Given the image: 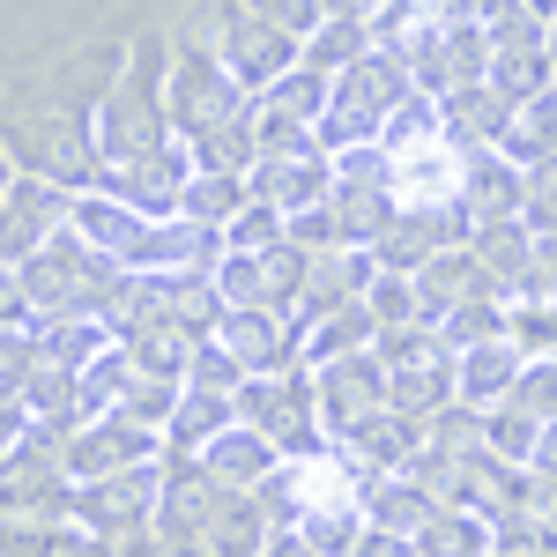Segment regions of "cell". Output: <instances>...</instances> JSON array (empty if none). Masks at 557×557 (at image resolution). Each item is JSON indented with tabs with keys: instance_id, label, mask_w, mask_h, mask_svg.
I'll use <instances>...</instances> for the list:
<instances>
[{
	"instance_id": "cell-1",
	"label": "cell",
	"mask_w": 557,
	"mask_h": 557,
	"mask_svg": "<svg viewBox=\"0 0 557 557\" xmlns=\"http://www.w3.org/2000/svg\"><path fill=\"white\" fill-rule=\"evenodd\" d=\"M15 283H23L30 320H60V312H104V305L120 298V283H127V260L97 253L89 238L60 231V238H45L38 253L15 268Z\"/></svg>"
},
{
	"instance_id": "cell-2",
	"label": "cell",
	"mask_w": 557,
	"mask_h": 557,
	"mask_svg": "<svg viewBox=\"0 0 557 557\" xmlns=\"http://www.w3.org/2000/svg\"><path fill=\"white\" fill-rule=\"evenodd\" d=\"M409 67H401V52H386V45H372L364 60H349L343 75H335V97H327V112H320V149L335 157V149H364V141H380L386 112L409 97Z\"/></svg>"
},
{
	"instance_id": "cell-3",
	"label": "cell",
	"mask_w": 557,
	"mask_h": 557,
	"mask_svg": "<svg viewBox=\"0 0 557 557\" xmlns=\"http://www.w3.org/2000/svg\"><path fill=\"white\" fill-rule=\"evenodd\" d=\"M253 97L238 89V75L223 67L215 45H178V60L164 67V120H172L178 141H201L209 127L238 120Z\"/></svg>"
},
{
	"instance_id": "cell-4",
	"label": "cell",
	"mask_w": 557,
	"mask_h": 557,
	"mask_svg": "<svg viewBox=\"0 0 557 557\" xmlns=\"http://www.w3.org/2000/svg\"><path fill=\"white\" fill-rule=\"evenodd\" d=\"M172 141V120H164V83H149L141 67L120 75V89L89 112V149H97V164L104 172H120L134 157H149V149H164Z\"/></svg>"
},
{
	"instance_id": "cell-5",
	"label": "cell",
	"mask_w": 557,
	"mask_h": 557,
	"mask_svg": "<svg viewBox=\"0 0 557 557\" xmlns=\"http://www.w3.org/2000/svg\"><path fill=\"white\" fill-rule=\"evenodd\" d=\"M231 401H238V424H253L260 438H275L283 454H320V446H327L320 409H312V372H305V364H290V372H253Z\"/></svg>"
},
{
	"instance_id": "cell-6",
	"label": "cell",
	"mask_w": 557,
	"mask_h": 557,
	"mask_svg": "<svg viewBox=\"0 0 557 557\" xmlns=\"http://www.w3.org/2000/svg\"><path fill=\"white\" fill-rule=\"evenodd\" d=\"M157 491H164V461H141V469H120V475L67 483V513L83 520L97 543H112V535H141V528H149Z\"/></svg>"
},
{
	"instance_id": "cell-7",
	"label": "cell",
	"mask_w": 557,
	"mask_h": 557,
	"mask_svg": "<svg viewBox=\"0 0 557 557\" xmlns=\"http://www.w3.org/2000/svg\"><path fill=\"white\" fill-rule=\"evenodd\" d=\"M157 446H164V431L141 424V417H127V409L83 417V424L67 431V446H60V475H67V483H89V475L141 469V461H157Z\"/></svg>"
},
{
	"instance_id": "cell-8",
	"label": "cell",
	"mask_w": 557,
	"mask_h": 557,
	"mask_svg": "<svg viewBox=\"0 0 557 557\" xmlns=\"http://www.w3.org/2000/svg\"><path fill=\"white\" fill-rule=\"evenodd\" d=\"M67 215H75V186H67V178H52V172L15 178V186H8V201H0V260H8V268H23L45 238H60V231H67Z\"/></svg>"
},
{
	"instance_id": "cell-9",
	"label": "cell",
	"mask_w": 557,
	"mask_h": 557,
	"mask_svg": "<svg viewBox=\"0 0 557 557\" xmlns=\"http://www.w3.org/2000/svg\"><path fill=\"white\" fill-rule=\"evenodd\" d=\"M335 215H343V246H372L394 215V186H386V149L364 141V149H335Z\"/></svg>"
},
{
	"instance_id": "cell-10",
	"label": "cell",
	"mask_w": 557,
	"mask_h": 557,
	"mask_svg": "<svg viewBox=\"0 0 557 557\" xmlns=\"http://www.w3.org/2000/svg\"><path fill=\"white\" fill-rule=\"evenodd\" d=\"M312 372V409H320V431L335 438L357 417L386 409V364L380 349H349V357H327V364H305Z\"/></svg>"
},
{
	"instance_id": "cell-11",
	"label": "cell",
	"mask_w": 557,
	"mask_h": 557,
	"mask_svg": "<svg viewBox=\"0 0 557 557\" xmlns=\"http://www.w3.org/2000/svg\"><path fill=\"white\" fill-rule=\"evenodd\" d=\"M215 52H223V67L238 75V89H246V97H260L275 75H290V67H298V38H290L283 23H268L260 8H231V15H223Z\"/></svg>"
},
{
	"instance_id": "cell-12",
	"label": "cell",
	"mask_w": 557,
	"mask_h": 557,
	"mask_svg": "<svg viewBox=\"0 0 557 557\" xmlns=\"http://www.w3.org/2000/svg\"><path fill=\"white\" fill-rule=\"evenodd\" d=\"M186 178H194V141H164V149H149V157H134V164H120V172H104V186L127 201V209H141L149 223H164V215H178V201H186Z\"/></svg>"
},
{
	"instance_id": "cell-13",
	"label": "cell",
	"mask_w": 557,
	"mask_h": 557,
	"mask_svg": "<svg viewBox=\"0 0 557 557\" xmlns=\"http://www.w3.org/2000/svg\"><path fill=\"white\" fill-rule=\"evenodd\" d=\"M209 343L231 349V357L246 364V380H253V372H290V364H298V320H290V312H260V305H223Z\"/></svg>"
},
{
	"instance_id": "cell-14",
	"label": "cell",
	"mask_w": 557,
	"mask_h": 557,
	"mask_svg": "<svg viewBox=\"0 0 557 557\" xmlns=\"http://www.w3.org/2000/svg\"><path fill=\"white\" fill-rule=\"evenodd\" d=\"M424 446V417H409V409H372V417H357L349 431H335V454H343L349 469L364 475H394V469H409V454Z\"/></svg>"
},
{
	"instance_id": "cell-15",
	"label": "cell",
	"mask_w": 557,
	"mask_h": 557,
	"mask_svg": "<svg viewBox=\"0 0 557 557\" xmlns=\"http://www.w3.org/2000/svg\"><path fill=\"white\" fill-rule=\"evenodd\" d=\"M386 186H394V209H454L461 201V149L446 134H431L417 149L386 157Z\"/></svg>"
},
{
	"instance_id": "cell-16",
	"label": "cell",
	"mask_w": 557,
	"mask_h": 557,
	"mask_svg": "<svg viewBox=\"0 0 557 557\" xmlns=\"http://www.w3.org/2000/svg\"><path fill=\"white\" fill-rule=\"evenodd\" d=\"M215 260H223V231L194 223V215H164L141 231L127 268L134 275H215Z\"/></svg>"
},
{
	"instance_id": "cell-17",
	"label": "cell",
	"mask_w": 557,
	"mask_h": 557,
	"mask_svg": "<svg viewBox=\"0 0 557 557\" xmlns=\"http://www.w3.org/2000/svg\"><path fill=\"white\" fill-rule=\"evenodd\" d=\"M520 201H528V172L498 141H469L461 149V209L491 223V215H520Z\"/></svg>"
},
{
	"instance_id": "cell-18",
	"label": "cell",
	"mask_w": 557,
	"mask_h": 557,
	"mask_svg": "<svg viewBox=\"0 0 557 557\" xmlns=\"http://www.w3.org/2000/svg\"><path fill=\"white\" fill-rule=\"evenodd\" d=\"M260 201H275L283 215L312 209V201H327L335 194V164H327V149H305V157H260L253 172H246Z\"/></svg>"
},
{
	"instance_id": "cell-19",
	"label": "cell",
	"mask_w": 557,
	"mask_h": 557,
	"mask_svg": "<svg viewBox=\"0 0 557 557\" xmlns=\"http://www.w3.org/2000/svg\"><path fill=\"white\" fill-rule=\"evenodd\" d=\"M67 231L75 238H89L97 253H112V260H134V246H141V231H149V215L127 209L112 186H83L75 194V215H67Z\"/></svg>"
},
{
	"instance_id": "cell-20",
	"label": "cell",
	"mask_w": 557,
	"mask_h": 557,
	"mask_svg": "<svg viewBox=\"0 0 557 557\" xmlns=\"http://www.w3.org/2000/svg\"><path fill=\"white\" fill-rule=\"evenodd\" d=\"M275 461H283V446L260 438L253 424H231V431H215L209 446H201V469H209L223 491H260V483L275 475Z\"/></svg>"
},
{
	"instance_id": "cell-21",
	"label": "cell",
	"mask_w": 557,
	"mask_h": 557,
	"mask_svg": "<svg viewBox=\"0 0 557 557\" xmlns=\"http://www.w3.org/2000/svg\"><path fill=\"white\" fill-rule=\"evenodd\" d=\"M520 364H528V349L506 343V335H491V343H475V349H454V394H461L469 409H491V401L513 394Z\"/></svg>"
},
{
	"instance_id": "cell-22",
	"label": "cell",
	"mask_w": 557,
	"mask_h": 557,
	"mask_svg": "<svg viewBox=\"0 0 557 557\" xmlns=\"http://www.w3.org/2000/svg\"><path fill=\"white\" fill-rule=\"evenodd\" d=\"M409 283H417V320H424V327H438V320H446V312H454V305L483 283V268H475L469 238H461V246H438V253H431Z\"/></svg>"
},
{
	"instance_id": "cell-23",
	"label": "cell",
	"mask_w": 557,
	"mask_h": 557,
	"mask_svg": "<svg viewBox=\"0 0 557 557\" xmlns=\"http://www.w3.org/2000/svg\"><path fill=\"white\" fill-rule=\"evenodd\" d=\"M469 253H475V268H483L491 283H506V298H513V283L535 268V231H528V215H491V223H469Z\"/></svg>"
},
{
	"instance_id": "cell-24",
	"label": "cell",
	"mask_w": 557,
	"mask_h": 557,
	"mask_svg": "<svg viewBox=\"0 0 557 557\" xmlns=\"http://www.w3.org/2000/svg\"><path fill=\"white\" fill-rule=\"evenodd\" d=\"M417 557H498V520L475 506H438V513L409 535Z\"/></svg>"
},
{
	"instance_id": "cell-25",
	"label": "cell",
	"mask_w": 557,
	"mask_h": 557,
	"mask_svg": "<svg viewBox=\"0 0 557 557\" xmlns=\"http://www.w3.org/2000/svg\"><path fill=\"white\" fill-rule=\"evenodd\" d=\"M431 513H438V498H431L409 469L372 475V483H364V520H372V528H386V535H417Z\"/></svg>"
},
{
	"instance_id": "cell-26",
	"label": "cell",
	"mask_w": 557,
	"mask_h": 557,
	"mask_svg": "<svg viewBox=\"0 0 557 557\" xmlns=\"http://www.w3.org/2000/svg\"><path fill=\"white\" fill-rule=\"evenodd\" d=\"M372 335H380L372 305L349 298V305H335V312H320V320H305L298 364H327V357H349V349H372Z\"/></svg>"
},
{
	"instance_id": "cell-27",
	"label": "cell",
	"mask_w": 557,
	"mask_h": 557,
	"mask_svg": "<svg viewBox=\"0 0 557 557\" xmlns=\"http://www.w3.org/2000/svg\"><path fill=\"white\" fill-rule=\"evenodd\" d=\"M231 424H238V401H231L223 386H194L186 380L172 424H164V446H172V454H201L215 431H231Z\"/></svg>"
},
{
	"instance_id": "cell-28",
	"label": "cell",
	"mask_w": 557,
	"mask_h": 557,
	"mask_svg": "<svg viewBox=\"0 0 557 557\" xmlns=\"http://www.w3.org/2000/svg\"><path fill=\"white\" fill-rule=\"evenodd\" d=\"M498 149L513 157L520 172H535V164H557V97H550V89H543V97H528L513 120H506Z\"/></svg>"
},
{
	"instance_id": "cell-29",
	"label": "cell",
	"mask_w": 557,
	"mask_h": 557,
	"mask_svg": "<svg viewBox=\"0 0 557 557\" xmlns=\"http://www.w3.org/2000/svg\"><path fill=\"white\" fill-rule=\"evenodd\" d=\"M491 335H506V283L483 275L469 298L438 320V343H446V349H475V343H491Z\"/></svg>"
},
{
	"instance_id": "cell-30",
	"label": "cell",
	"mask_w": 557,
	"mask_h": 557,
	"mask_svg": "<svg viewBox=\"0 0 557 557\" xmlns=\"http://www.w3.org/2000/svg\"><path fill=\"white\" fill-rule=\"evenodd\" d=\"M38 335H45V349H52L60 364H75V372L120 343V327H112L104 312H60V320H38Z\"/></svg>"
},
{
	"instance_id": "cell-31",
	"label": "cell",
	"mask_w": 557,
	"mask_h": 557,
	"mask_svg": "<svg viewBox=\"0 0 557 557\" xmlns=\"http://www.w3.org/2000/svg\"><path fill=\"white\" fill-rule=\"evenodd\" d=\"M253 201V186L238 172H201L194 164V178H186V201H178V215H194V223H209V231H223L231 215Z\"/></svg>"
},
{
	"instance_id": "cell-32",
	"label": "cell",
	"mask_w": 557,
	"mask_h": 557,
	"mask_svg": "<svg viewBox=\"0 0 557 557\" xmlns=\"http://www.w3.org/2000/svg\"><path fill=\"white\" fill-rule=\"evenodd\" d=\"M327 97H335V75H312V67H290V75H275V83L260 89L253 104H260V112H283V120H305V127H320Z\"/></svg>"
},
{
	"instance_id": "cell-33",
	"label": "cell",
	"mask_w": 557,
	"mask_h": 557,
	"mask_svg": "<svg viewBox=\"0 0 557 557\" xmlns=\"http://www.w3.org/2000/svg\"><path fill=\"white\" fill-rule=\"evenodd\" d=\"M194 164H201V172H253L260 164V134H253V104H246V112H238V120H223V127H209L201 134V141H194Z\"/></svg>"
},
{
	"instance_id": "cell-34",
	"label": "cell",
	"mask_w": 557,
	"mask_h": 557,
	"mask_svg": "<svg viewBox=\"0 0 557 557\" xmlns=\"http://www.w3.org/2000/svg\"><path fill=\"white\" fill-rule=\"evenodd\" d=\"M491 97H506V104H528V97H543V89L557 83V67H550V45H535V52H491Z\"/></svg>"
},
{
	"instance_id": "cell-35",
	"label": "cell",
	"mask_w": 557,
	"mask_h": 557,
	"mask_svg": "<svg viewBox=\"0 0 557 557\" xmlns=\"http://www.w3.org/2000/svg\"><path fill=\"white\" fill-rule=\"evenodd\" d=\"M364 52H372V30L349 23V15H327V23L298 45V67H312V75H343L349 60H364Z\"/></svg>"
},
{
	"instance_id": "cell-36",
	"label": "cell",
	"mask_w": 557,
	"mask_h": 557,
	"mask_svg": "<svg viewBox=\"0 0 557 557\" xmlns=\"http://www.w3.org/2000/svg\"><path fill=\"white\" fill-rule=\"evenodd\" d=\"M386 401L409 409V417H431L454 401V357H431V364H409V372H386Z\"/></svg>"
},
{
	"instance_id": "cell-37",
	"label": "cell",
	"mask_w": 557,
	"mask_h": 557,
	"mask_svg": "<svg viewBox=\"0 0 557 557\" xmlns=\"http://www.w3.org/2000/svg\"><path fill=\"white\" fill-rule=\"evenodd\" d=\"M364 528H372V520H364V491H357V498H335V506H312V513L298 520V535H305L320 557H343L349 543L364 535Z\"/></svg>"
},
{
	"instance_id": "cell-38",
	"label": "cell",
	"mask_w": 557,
	"mask_h": 557,
	"mask_svg": "<svg viewBox=\"0 0 557 557\" xmlns=\"http://www.w3.org/2000/svg\"><path fill=\"white\" fill-rule=\"evenodd\" d=\"M127 380H134V349L112 343L104 357H89L83 364V417H112L120 401H127Z\"/></svg>"
},
{
	"instance_id": "cell-39",
	"label": "cell",
	"mask_w": 557,
	"mask_h": 557,
	"mask_svg": "<svg viewBox=\"0 0 557 557\" xmlns=\"http://www.w3.org/2000/svg\"><path fill=\"white\" fill-rule=\"evenodd\" d=\"M431 134H446V120H438V97L409 89V97H401V104L386 112L380 149H386V157H401V149H417V141H431Z\"/></svg>"
},
{
	"instance_id": "cell-40",
	"label": "cell",
	"mask_w": 557,
	"mask_h": 557,
	"mask_svg": "<svg viewBox=\"0 0 557 557\" xmlns=\"http://www.w3.org/2000/svg\"><path fill=\"white\" fill-rule=\"evenodd\" d=\"M506 343L528 357H557V298H506Z\"/></svg>"
},
{
	"instance_id": "cell-41",
	"label": "cell",
	"mask_w": 557,
	"mask_h": 557,
	"mask_svg": "<svg viewBox=\"0 0 557 557\" xmlns=\"http://www.w3.org/2000/svg\"><path fill=\"white\" fill-rule=\"evenodd\" d=\"M372 349H380V364H386V372H409V364H431V357H454V349L438 343V327H424V320L380 327V335H372Z\"/></svg>"
},
{
	"instance_id": "cell-42",
	"label": "cell",
	"mask_w": 557,
	"mask_h": 557,
	"mask_svg": "<svg viewBox=\"0 0 557 557\" xmlns=\"http://www.w3.org/2000/svg\"><path fill=\"white\" fill-rule=\"evenodd\" d=\"M275 238H290V215L275 209V201H260V194L223 223V246H231V253H268Z\"/></svg>"
},
{
	"instance_id": "cell-43",
	"label": "cell",
	"mask_w": 557,
	"mask_h": 557,
	"mask_svg": "<svg viewBox=\"0 0 557 557\" xmlns=\"http://www.w3.org/2000/svg\"><path fill=\"white\" fill-rule=\"evenodd\" d=\"M178 394H186V380H178V372H141V364H134V380H127V401H120V409H127V417H141V424H172V409H178Z\"/></svg>"
},
{
	"instance_id": "cell-44",
	"label": "cell",
	"mask_w": 557,
	"mask_h": 557,
	"mask_svg": "<svg viewBox=\"0 0 557 557\" xmlns=\"http://www.w3.org/2000/svg\"><path fill=\"white\" fill-rule=\"evenodd\" d=\"M483 30H491V52H535V45H550V23L535 8H520V0H498L483 15Z\"/></svg>"
},
{
	"instance_id": "cell-45",
	"label": "cell",
	"mask_w": 557,
	"mask_h": 557,
	"mask_svg": "<svg viewBox=\"0 0 557 557\" xmlns=\"http://www.w3.org/2000/svg\"><path fill=\"white\" fill-rule=\"evenodd\" d=\"M535 417H520L513 401H491V409H483V446H491V454H498V461H528V454H535Z\"/></svg>"
},
{
	"instance_id": "cell-46",
	"label": "cell",
	"mask_w": 557,
	"mask_h": 557,
	"mask_svg": "<svg viewBox=\"0 0 557 557\" xmlns=\"http://www.w3.org/2000/svg\"><path fill=\"white\" fill-rule=\"evenodd\" d=\"M506 401H513L520 417H535V424H550V417H557V357H528Z\"/></svg>"
},
{
	"instance_id": "cell-47",
	"label": "cell",
	"mask_w": 557,
	"mask_h": 557,
	"mask_svg": "<svg viewBox=\"0 0 557 557\" xmlns=\"http://www.w3.org/2000/svg\"><path fill=\"white\" fill-rule=\"evenodd\" d=\"M364 305H372L380 327H401V320H417V283H409L401 268H380V275L364 283Z\"/></svg>"
},
{
	"instance_id": "cell-48",
	"label": "cell",
	"mask_w": 557,
	"mask_h": 557,
	"mask_svg": "<svg viewBox=\"0 0 557 557\" xmlns=\"http://www.w3.org/2000/svg\"><path fill=\"white\" fill-rule=\"evenodd\" d=\"M186 380H194V386H223V394H238V386H246V364H238V357H231L223 343H201L194 357H186Z\"/></svg>"
},
{
	"instance_id": "cell-49",
	"label": "cell",
	"mask_w": 557,
	"mask_h": 557,
	"mask_svg": "<svg viewBox=\"0 0 557 557\" xmlns=\"http://www.w3.org/2000/svg\"><path fill=\"white\" fill-rule=\"evenodd\" d=\"M290 246H305V253H327V246H343V215H335V201H312V209L290 215Z\"/></svg>"
},
{
	"instance_id": "cell-50",
	"label": "cell",
	"mask_w": 557,
	"mask_h": 557,
	"mask_svg": "<svg viewBox=\"0 0 557 557\" xmlns=\"http://www.w3.org/2000/svg\"><path fill=\"white\" fill-rule=\"evenodd\" d=\"M520 215H528L535 238L557 231V164H535V172H528V201H520Z\"/></svg>"
},
{
	"instance_id": "cell-51",
	"label": "cell",
	"mask_w": 557,
	"mask_h": 557,
	"mask_svg": "<svg viewBox=\"0 0 557 557\" xmlns=\"http://www.w3.org/2000/svg\"><path fill=\"white\" fill-rule=\"evenodd\" d=\"M260 15H268V23H283V30H290V38H312V30H320V23H327V8H320V0H253Z\"/></svg>"
},
{
	"instance_id": "cell-52",
	"label": "cell",
	"mask_w": 557,
	"mask_h": 557,
	"mask_svg": "<svg viewBox=\"0 0 557 557\" xmlns=\"http://www.w3.org/2000/svg\"><path fill=\"white\" fill-rule=\"evenodd\" d=\"M343 557H417V550H409V535H386V528H364V535H357V543H349Z\"/></svg>"
},
{
	"instance_id": "cell-53",
	"label": "cell",
	"mask_w": 557,
	"mask_h": 557,
	"mask_svg": "<svg viewBox=\"0 0 557 557\" xmlns=\"http://www.w3.org/2000/svg\"><path fill=\"white\" fill-rule=\"evenodd\" d=\"M528 469H535V475H543V483L557 491V417L535 431V454H528Z\"/></svg>"
},
{
	"instance_id": "cell-54",
	"label": "cell",
	"mask_w": 557,
	"mask_h": 557,
	"mask_svg": "<svg viewBox=\"0 0 557 557\" xmlns=\"http://www.w3.org/2000/svg\"><path fill=\"white\" fill-rule=\"evenodd\" d=\"M260 557H320V550H312V543H305L298 528H275V535H268V543H260Z\"/></svg>"
},
{
	"instance_id": "cell-55",
	"label": "cell",
	"mask_w": 557,
	"mask_h": 557,
	"mask_svg": "<svg viewBox=\"0 0 557 557\" xmlns=\"http://www.w3.org/2000/svg\"><path fill=\"white\" fill-rule=\"evenodd\" d=\"M431 23H475V0H424Z\"/></svg>"
},
{
	"instance_id": "cell-56",
	"label": "cell",
	"mask_w": 557,
	"mask_h": 557,
	"mask_svg": "<svg viewBox=\"0 0 557 557\" xmlns=\"http://www.w3.org/2000/svg\"><path fill=\"white\" fill-rule=\"evenodd\" d=\"M320 8H327V15H349V23H372L380 0H320Z\"/></svg>"
},
{
	"instance_id": "cell-57",
	"label": "cell",
	"mask_w": 557,
	"mask_h": 557,
	"mask_svg": "<svg viewBox=\"0 0 557 557\" xmlns=\"http://www.w3.org/2000/svg\"><path fill=\"white\" fill-rule=\"evenodd\" d=\"M535 260H543V268L557 275V231H543V238H535Z\"/></svg>"
},
{
	"instance_id": "cell-58",
	"label": "cell",
	"mask_w": 557,
	"mask_h": 557,
	"mask_svg": "<svg viewBox=\"0 0 557 557\" xmlns=\"http://www.w3.org/2000/svg\"><path fill=\"white\" fill-rule=\"evenodd\" d=\"M520 8H535L543 23H557V0H520Z\"/></svg>"
},
{
	"instance_id": "cell-59",
	"label": "cell",
	"mask_w": 557,
	"mask_h": 557,
	"mask_svg": "<svg viewBox=\"0 0 557 557\" xmlns=\"http://www.w3.org/2000/svg\"><path fill=\"white\" fill-rule=\"evenodd\" d=\"M550 67H557V23H550Z\"/></svg>"
},
{
	"instance_id": "cell-60",
	"label": "cell",
	"mask_w": 557,
	"mask_h": 557,
	"mask_svg": "<svg viewBox=\"0 0 557 557\" xmlns=\"http://www.w3.org/2000/svg\"><path fill=\"white\" fill-rule=\"evenodd\" d=\"M550 97H557V83H550Z\"/></svg>"
}]
</instances>
